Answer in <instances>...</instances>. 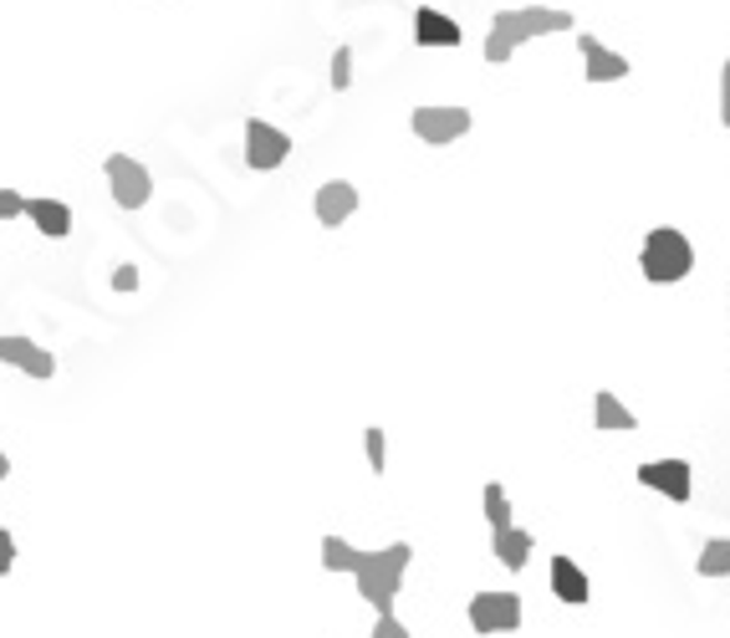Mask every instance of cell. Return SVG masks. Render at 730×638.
<instances>
[{
	"label": "cell",
	"mask_w": 730,
	"mask_h": 638,
	"mask_svg": "<svg viewBox=\"0 0 730 638\" xmlns=\"http://www.w3.org/2000/svg\"><path fill=\"white\" fill-rule=\"evenodd\" d=\"M353 210H358V189L347 185V179H327V185L317 189V220H322V226L337 230Z\"/></svg>",
	"instance_id": "7c38bea8"
},
{
	"label": "cell",
	"mask_w": 730,
	"mask_h": 638,
	"mask_svg": "<svg viewBox=\"0 0 730 638\" xmlns=\"http://www.w3.org/2000/svg\"><path fill=\"white\" fill-rule=\"evenodd\" d=\"M409 128L425 144H455V138L470 134V113L465 107H414Z\"/></svg>",
	"instance_id": "8992f818"
},
{
	"label": "cell",
	"mask_w": 730,
	"mask_h": 638,
	"mask_svg": "<svg viewBox=\"0 0 730 638\" xmlns=\"http://www.w3.org/2000/svg\"><path fill=\"white\" fill-rule=\"evenodd\" d=\"M577 15L572 11H557V6H521V11H496L491 21V36H486V62L501 67L517 56L521 41L531 36H552V31H572Z\"/></svg>",
	"instance_id": "6da1fadb"
},
{
	"label": "cell",
	"mask_w": 730,
	"mask_h": 638,
	"mask_svg": "<svg viewBox=\"0 0 730 638\" xmlns=\"http://www.w3.org/2000/svg\"><path fill=\"white\" fill-rule=\"evenodd\" d=\"M638 271H644L654 286H675V281L690 276L695 271V245L685 240V230H675V226L649 230L644 251H638Z\"/></svg>",
	"instance_id": "3957f363"
},
{
	"label": "cell",
	"mask_w": 730,
	"mask_h": 638,
	"mask_svg": "<svg viewBox=\"0 0 730 638\" xmlns=\"http://www.w3.org/2000/svg\"><path fill=\"white\" fill-rule=\"evenodd\" d=\"M107 185H113V200H118L123 210H144L148 195H154L148 169L138 159H128V154H113V159H107Z\"/></svg>",
	"instance_id": "5b68a950"
},
{
	"label": "cell",
	"mask_w": 730,
	"mask_h": 638,
	"mask_svg": "<svg viewBox=\"0 0 730 638\" xmlns=\"http://www.w3.org/2000/svg\"><path fill=\"white\" fill-rule=\"evenodd\" d=\"M414 41L419 46H460L465 27H455L450 15L435 11V6H419V15H414Z\"/></svg>",
	"instance_id": "8fae6325"
},
{
	"label": "cell",
	"mask_w": 730,
	"mask_h": 638,
	"mask_svg": "<svg viewBox=\"0 0 730 638\" xmlns=\"http://www.w3.org/2000/svg\"><path fill=\"white\" fill-rule=\"evenodd\" d=\"M286 154H292V138L281 128H271L261 118L246 123V164L251 169H277V164H286Z\"/></svg>",
	"instance_id": "52a82bcc"
},
{
	"label": "cell",
	"mask_w": 730,
	"mask_h": 638,
	"mask_svg": "<svg viewBox=\"0 0 730 638\" xmlns=\"http://www.w3.org/2000/svg\"><path fill=\"white\" fill-rule=\"evenodd\" d=\"M486 521H491V532L511 526V495L501 491V480H491V485H486Z\"/></svg>",
	"instance_id": "d6986e66"
},
{
	"label": "cell",
	"mask_w": 730,
	"mask_h": 638,
	"mask_svg": "<svg viewBox=\"0 0 730 638\" xmlns=\"http://www.w3.org/2000/svg\"><path fill=\"white\" fill-rule=\"evenodd\" d=\"M363 444H368V466H373V475H384V466H388L384 429H378V425H373V429H363Z\"/></svg>",
	"instance_id": "ffe728a7"
},
{
	"label": "cell",
	"mask_w": 730,
	"mask_h": 638,
	"mask_svg": "<svg viewBox=\"0 0 730 638\" xmlns=\"http://www.w3.org/2000/svg\"><path fill=\"white\" fill-rule=\"evenodd\" d=\"M0 363H15L31 378H52L56 373V358L41 343H31V337H0Z\"/></svg>",
	"instance_id": "30bf717a"
},
{
	"label": "cell",
	"mask_w": 730,
	"mask_h": 638,
	"mask_svg": "<svg viewBox=\"0 0 730 638\" xmlns=\"http://www.w3.org/2000/svg\"><path fill=\"white\" fill-rule=\"evenodd\" d=\"M347 82H353V52H347V46H337V52H332V87L343 93Z\"/></svg>",
	"instance_id": "44dd1931"
},
{
	"label": "cell",
	"mask_w": 730,
	"mask_h": 638,
	"mask_svg": "<svg viewBox=\"0 0 730 638\" xmlns=\"http://www.w3.org/2000/svg\"><path fill=\"white\" fill-rule=\"evenodd\" d=\"M720 123L730 128V62L720 67Z\"/></svg>",
	"instance_id": "d4e9b609"
},
{
	"label": "cell",
	"mask_w": 730,
	"mask_h": 638,
	"mask_svg": "<svg viewBox=\"0 0 730 638\" xmlns=\"http://www.w3.org/2000/svg\"><path fill=\"white\" fill-rule=\"evenodd\" d=\"M649 491L669 495V501H690L695 491V480H690V460H644V466L634 470Z\"/></svg>",
	"instance_id": "ba28073f"
},
{
	"label": "cell",
	"mask_w": 730,
	"mask_h": 638,
	"mask_svg": "<svg viewBox=\"0 0 730 638\" xmlns=\"http://www.w3.org/2000/svg\"><path fill=\"white\" fill-rule=\"evenodd\" d=\"M593 429H638V419H634V409H624V404L603 388L593 399Z\"/></svg>",
	"instance_id": "2e32d148"
},
{
	"label": "cell",
	"mask_w": 730,
	"mask_h": 638,
	"mask_svg": "<svg viewBox=\"0 0 730 638\" xmlns=\"http://www.w3.org/2000/svg\"><path fill=\"white\" fill-rule=\"evenodd\" d=\"M21 215H27L41 236H52V240L72 236V210H66L62 200H27V210H21Z\"/></svg>",
	"instance_id": "5bb4252c"
},
{
	"label": "cell",
	"mask_w": 730,
	"mask_h": 638,
	"mask_svg": "<svg viewBox=\"0 0 730 638\" xmlns=\"http://www.w3.org/2000/svg\"><path fill=\"white\" fill-rule=\"evenodd\" d=\"M113 286H118V292H128V286H138V271H133V266H118V276H113Z\"/></svg>",
	"instance_id": "484cf974"
},
{
	"label": "cell",
	"mask_w": 730,
	"mask_h": 638,
	"mask_svg": "<svg viewBox=\"0 0 730 638\" xmlns=\"http://www.w3.org/2000/svg\"><path fill=\"white\" fill-rule=\"evenodd\" d=\"M368 638H409V628L398 624L394 613H384V618H378V628H373V634H368Z\"/></svg>",
	"instance_id": "603a6c76"
},
{
	"label": "cell",
	"mask_w": 730,
	"mask_h": 638,
	"mask_svg": "<svg viewBox=\"0 0 730 638\" xmlns=\"http://www.w3.org/2000/svg\"><path fill=\"white\" fill-rule=\"evenodd\" d=\"M552 593H557L567 608H583L593 587H587V572L577 567L572 557H552Z\"/></svg>",
	"instance_id": "4fadbf2b"
},
{
	"label": "cell",
	"mask_w": 730,
	"mask_h": 638,
	"mask_svg": "<svg viewBox=\"0 0 730 638\" xmlns=\"http://www.w3.org/2000/svg\"><path fill=\"white\" fill-rule=\"evenodd\" d=\"M531 546H536V536L521 532V526H501V532H491V552L496 562H505L511 572H521L531 562Z\"/></svg>",
	"instance_id": "9a60e30c"
},
{
	"label": "cell",
	"mask_w": 730,
	"mask_h": 638,
	"mask_svg": "<svg viewBox=\"0 0 730 638\" xmlns=\"http://www.w3.org/2000/svg\"><path fill=\"white\" fill-rule=\"evenodd\" d=\"M21 210H27V195H15V189H0V220H15Z\"/></svg>",
	"instance_id": "7402d4cb"
},
{
	"label": "cell",
	"mask_w": 730,
	"mask_h": 638,
	"mask_svg": "<svg viewBox=\"0 0 730 638\" xmlns=\"http://www.w3.org/2000/svg\"><path fill=\"white\" fill-rule=\"evenodd\" d=\"M409 557H414L409 542H394V546H384V552H363L358 557V572H353V577H358V598L373 603L378 618L394 613V598H398V587H404Z\"/></svg>",
	"instance_id": "7a4b0ae2"
},
{
	"label": "cell",
	"mask_w": 730,
	"mask_h": 638,
	"mask_svg": "<svg viewBox=\"0 0 730 638\" xmlns=\"http://www.w3.org/2000/svg\"><path fill=\"white\" fill-rule=\"evenodd\" d=\"M11 475V460H6V450H0V480Z\"/></svg>",
	"instance_id": "4316f807"
},
{
	"label": "cell",
	"mask_w": 730,
	"mask_h": 638,
	"mask_svg": "<svg viewBox=\"0 0 730 638\" xmlns=\"http://www.w3.org/2000/svg\"><path fill=\"white\" fill-rule=\"evenodd\" d=\"M358 546H347L343 536H322V567L327 572H358Z\"/></svg>",
	"instance_id": "e0dca14e"
},
{
	"label": "cell",
	"mask_w": 730,
	"mask_h": 638,
	"mask_svg": "<svg viewBox=\"0 0 730 638\" xmlns=\"http://www.w3.org/2000/svg\"><path fill=\"white\" fill-rule=\"evenodd\" d=\"M15 567V536L11 532H0V577Z\"/></svg>",
	"instance_id": "cb8c5ba5"
},
{
	"label": "cell",
	"mask_w": 730,
	"mask_h": 638,
	"mask_svg": "<svg viewBox=\"0 0 730 638\" xmlns=\"http://www.w3.org/2000/svg\"><path fill=\"white\" fill-rule=\"evenodd\" d=\"M577 52H583V77L587 82H624L628 72H634L624 52H608V46H603L597 36H587V31L577 36Z\"/></svg>",
	"instance_id": "9c48e42d"
},
{
	"label": "cell",
	"mask_w": 730,
	"mask_h": 638,
	"mask_svg": "<svg viewBox=\"0 0 730 638\" xmlns=\"http://www.w3.org/2000/svg\"><path fill=\"white\" fill-rule=\"evenodd\" d=\"M470 628H476V634H517L521 598L517 593H476V598H470Z\"/></svg>",
	"instance_id": "277c9868"
},
{
	"label": "cell",
	"mask_w": 730,
	"mask_h": 638,
	"mask_svg": "<svg viewBox=\"0 0 730 638\" xmlns=\"http://www.w3.org/2000/svg\"><path fill=\"white\" fill-rule=\"evenodd\" d=\"M700 577H730V536H716V542H705L700 562H695Z\"/></svg>",
	"instance_id": "ac0fdd59"
}]
</instances>
